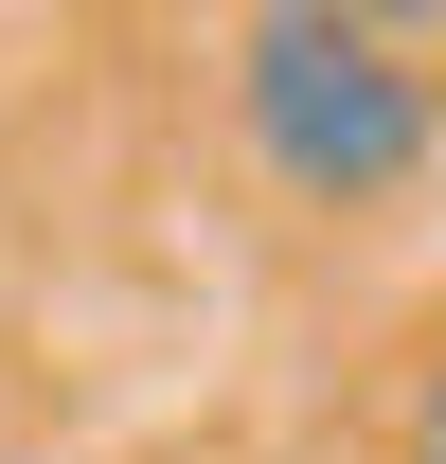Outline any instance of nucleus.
<instances>
[{
  "label": "nucleus",
  "mask_w": 446,
  "mask_h": 464,
  "mask_svg": "<svg viewBox=\"0 0 446 464\" xmlns=\"http://www.w3.org/2000/svg\"><path fill=\"white\" fill-rule=\"evenodd\" d=\"M232 125H250V161L304 197V215H375L411 197L446 143V90L411 72L393 18H339V0H286L232 36Z\"/></svg>",
  "instance_id": "f257e3e1"
},
{
  "label": "nucleus",
  "mask_w": 446,
  "mask_h": 464,
  "mask_svg": "<svg viewBox=\"0 0 446 464\" xmlns=\"http://www.w3.org/2000/svg\"><path fill=\"white\" fill-rule=\"evenodd\" d=\"M393 464H446V375L411 393V429H393Z\"/></svg>",
  "instance_id": "f03ea898"
}]
</instances>
